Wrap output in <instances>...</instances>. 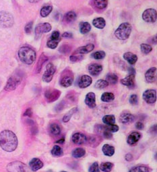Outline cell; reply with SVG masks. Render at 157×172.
Instances as JSON below:
<instances>
[{
	"instance_id": "obj_3",
	"label": "cell",
	"mask_w": 157,
	"mask_h": 172,
	"mask_svg": "<svg viewBox=\"0 0 157 172\" xmlns=\"http://www.w3.org/2000/svg\"><path fill=\"white\" fill-rule=\"evenodd\" d=\"M132 30V26L130 23L124 22L121 24L115 32V37L119 40H124L127 39L131 35Z\"/></svg>"
},
{
	"instance_id": "obj_14",
	"label": "cell",
	"mask_w": 157,
	"mask_h": 172,
	"mask_svg": "<svg viewBox=\"0 0 157 172\" xmlns=\"http://www.w3.org/2000/svg\"><path fill=\"white\" fill-rule=\"evenodd\" d=\"M141 134L138 132H133L128 135L127 138V142L129 145L134 146L138 142L141 138Z\"/></svg>"
},
{
	"instance_id": "obj_34",
	"label": "cell",
	"mask_w": 157,
	"mask_h": 172,
	"mask_svg": "<svg viewBox=\"0 0 157 172\" xmlns=\"http://www.w3.org/2000/svg\"><path fill=\"white\" fill-rule=\"evenodd\" d=\"M113 167V164L110 162H104L100 164V170L102 171L109 172L111 171Z\"/></svg>"
},
{
	"instance_id": "obj_46",
	"label": "cell",
	"mask_w": 157,
	"mask_h": 172,
	"mask_svg": "<svg viewBox=\"0 0 157 172\" xmlns=\"http://www.w3.org/2000/svg\"><path fill=\"white\" fill-rule=\"evenodd\" d=\"M99 165L97 162H95L94 163H92L89 167V169H88V171L89 172H99Z\"/></svg>"
},
{
	"instance_id": "obj_49",
	"label": "cell",
	"mask_w": 157,
	"mask_h": 172,
	"mask_svg": "<svg viewBox=\"0 0 157 172\" xmlns=\"http://www.w3.org/2000/svg\"><path fill=\"white\" fill-rule=\"evenodd\" d=\"M33 22H30L25 26V32L27 34H30L31 33L32 29H33Z\"/></svg>"
},
{
	"instance_id": "obj_57",
	"label": "cell",
	"mask_w": 157,
	"mask_h": 172,
	"mask_svg": "<svg viewBox=\"0 0 157 172\" xmlns=\"http://www.w3.org/2000/svg\"><path fill=\"white\" fill-rule=\"evenodd\" d=\"M150 132H155V133L156 132V125H154L151 128Z\"/></svg>"
},
{
	"instance_id": "obj_53",
	"label": "cell",
	"mask_w": 157,
	"mask_h": 172,
	"mask_svg": "<svg viewBox=\"0 0 157 172\" xmlns=\"http://www.w3.org/2000/svg\"><path fill=\"white\" fill-rule=\"evenodd\" d=\"M32 115H33V111L30 108H29L26 110V111L24 114V116H27V117H31Z\"/></svg>"
},
{
	"instance_id": "obj_23",
	"label": "cell",
	"mask_w": 157,
	"mask_h": 172,
	"mask_svg": "<svg viewBox=\"0 0 157 172\" xmlns=\"http://www.w3.org/2000/svg\"><path fill=\"white\" fill-rule=\"evenodd\" d=\"M74 82V78L71 75H66L60 81V85L63 87H69Z\"/></svg>"
},
{
	"instance_id": "obj_10",
	"label": "cell",
	"mask_w": 157,
	"mask_h": 172,
	"mask_svg": "<svg viewBox=\"0 0 157 172\" xmlns=\"http://www.w3.org/2000/svg\"><path fill=\"white\" fill-rule=\"evenodd\" d=\"M51 30V25L49 23H40L35 28L36 38L41 37L43 33H49Z\"/></svg>"
},
{
	"instance_id": "obj_40",
	"label": "cell",
	"mask_w": 157,
	"mask_h": 172,
	"mask_svg": "<svg viewBox=\"0 0 157 172\" xmlns=\"http://www.w3.org/2000/svg\"><path fill=\"white\" fill-rule=\"evenodd\" d=\"M52 10H53V7L50 5L43 7L42 9L41 10V16L43 18L47 17L51 12Z\"/></svg>"
},
{
	"instance_id": "obj_16",
	"label": "cell",
	"mask_w": 157,
	"mask_h": 172,
	"mask_svg": "<svg viewBox=\"0 0 157 172\" xmlns=\"http://www.w3.org/2000/svg\"><path fill=\"white\" fill-rule=\"evenodd\" d=\"M88 72L93 77H97L103 70V66L99 63H91L88 67Z\"/></svg>"
},
{
	"instance_id": "obj_43",
	"label": "cell",
	"mask_w": 157,
	"mask_h": 172,
	"mask_svg": "<svg viewBox=\"0 0 157 172\" xmlns=\"http://www.w3.org/2000/svg\"><path fill=\"white\" fill-rule=\"evenodd\" d=\"M106 53L103 51H98L95 52L94 53L92 54V57L95 59H102L105 58Z\"/></svg>"
},
{
	"instance_id": "obj_42",
	"label": "cell",
	"mask_w": 157,
	"mask_h": 172,
	"mask_svg": "<svg viewBox=\"0 0 157 172\" xmlns=\"http://www.w3.org/2000/svg\"><path fill=\"white\" fill-rule=\"evenodd\" d=\"M140 49L144 54H148L152 51V47L150 45L146 43H142L140 45Z\"/></svg>"
},
{
	"instance_id": "obj_1",
	"label": "cell",
	"mask_w": 157,
	"mask_h": 172,
	"mask_svg": "<svg viewBox=\"0 0 157 172\" xmlns=\"http://www.w3.org/2000/svg\"><path fill=\"white\" fill-rule=\"evenodd\" d=\"M18 138L11 130H5L0 133V146L6 152H13L18 146Z\"/></svg>"
},
{
	"instance_id": "obj_48",
	"label": "cell",
	"mask_w": 157,
	"mask_h": 172,
	"mask_svg": "<svg viewBox=\"0 0 157 172\" xmlns=\"http://www.w3.org/2000/svg\"><path fill=\"white\" fill-rule=\"evenodd\" d=\"M82 59H83V56L82 55H80V54H78V55H76V54L72 55L70 57V61L73 62H76L78 61H80V60H81Z\"/></svg>"
},
{
	"instance_id": "obj_32",
	"label": "cell",
	"mask_w": 157,
	"mask_h": 172,
	"mask_svg": "<svg viewBox=\"0 0 157 172\" xmlns=\"http://www.w3.org/2000/svg\"><path fill=\"white\" fill-rule=\"evenodd\" d=\"M76 18V14L74 12H68L67 13H66L64 16V21L66 22L70 23L74 22Z\"/></svg>"
},
{
	"instance_id": "obj_25",
	"label": "cell",
	"mask_w": 157,
	"mask_h": 172,
	"mask_svg": "<svg viewBox=\"0 0 157 172\" xmlns=\"http://www.w3.org/2000/svg\"><path fill=\"white\" fill-rule=\"evenodd\" d=\"M86 142H88L92 147H96L101 142V139H100V137L90 136V137L87 138Z\"/></svg>"
},
{
	"instance_id": "obj_9",
	"label": "cell",
	"mask_w": 157,
	"mask_h": 172,
	"mask_svg": "<svg viewBox=\"0 0 157 172\" xmlns=\"http://www.w3.org/2000/svg\"><path fill=\"white\" fill-rule=\"evenodd\" d=\"M55 71L56 68L53 63H48L46 67V71L43 76V81L45 82H50L52 81V79H53Z\"/></svg>"
},
{
	"instance_id": "obj_21",
	"label": "cell",
	"mask_w": 157,
	"mask_h": 172,
	"mask_svg": "<svg viewBox=\"0 0 157 172\" xmlns=\"http://www.w3.org/2000/svg\"><path fill=\"white\" fill-rule=\"evenodd\" d=\"M29 166L32 171H36L43 167V163L38 158H33L30 161Z\"/></svg>"
},
{
	"instance_id": "obj_41",
	"label": "cell",
	"mask_w": 157,
	"mask_h": 172,
	"mask_svg": "<svg viewBox=\"0 0 157 172\" xmlns=\"http://www.w3.org/2000/svg\"><path fill=\"white\" fill-rule=\"evenodd\" d=\"M47 60V56L45 55H44L43 53L41 55V58H39V60L38 62V63H37V70H36V71H37V72H41V70L42 68V66L43 65V63H45L46 61Z\"/></svg>"
},
{
	"instance_id": "obj_38",
	"label": "cell",
	"mask_w": 157,
	"mask_h": 172,
	"mask_svg": "<svg viewBox=\"0 0 157 172\" xmlns=\"http://www.w3.org/2000/svg\"><path fill=\"white\" fill-rule=\"evenodd\" d=\"M106 81L109 82V84L115 85L118 81V76L113 73H109L107 75Z\"/></svg>"
},
{
	"instance_id": "obj_54",
	"label": "cell",
	"mask_w": 157,
	"mask_h": 172,
	"mask_svg": "<svg viewBox=\"0 0 157 172\" xmlns=\"http://www.w3.org/2000/svg\"><path fill=\"white\" fill-rule=\"evenodd\" d=\"M62 37H65V38H72L73 37V35L71 33H69V32H66V33H63V35H62Z\"/></svg>"
},
{
	"instance_id": "obj_52",
	"label": "cell",
	"mask_w": 157,
	"mask_h": 172,
	"mask_svg": "<svg viewBox=\"0 0 157 172\" xmlns=\"http://www.w3.org/2000/svg\"><path fill=\"white\" fill-rule=\"evenodd\" d=\"M136 128L138 130H143L144 128V125L143 124V123L140 122H138L136 123Z\"/></svg>"
},
{
	"instance_id": "obj_6",
	"label": "cell",
	"mask_w": 157,
	"mask_h": 172,
	"mask_svg": "<svg viewBox=\"0 0 157 172\" xmlns=\"http://www.w3.org/2000/svg\"><path fill=\"white\" fill-rule=\"evenodd\" d=\"M22 81V78L21 77H18V76H12L11 77L8 81L7 82L6 85L4 88V89L6 91H14L16 87L21 84Z\"/></svg>"
},
{
	"instance_id": "obj_31",
	"label": "cell",
	"mask_w": 157,
	"mask_h": 172,
	"mask_svg": "<svg viewBox=\"0 0 157 172\" xmlns=\"http://www.w3.org/2000/svg\"><path fill=\"white\" fill-rule=\"evenodd\" d=\"M103 122L106 125L113 124L115 123V117L113 115H106L103 118Z\"/></svg>"
},
{
	"instance_id": "obj_44",
	"label": "cell",
	"mask_w": 157,
	"mask_h": 172,
	"mask_svg": "<svg viewBox=\"0 0 157 172\" xmlns=\"http://www.w3.org/2000/svg\"><path fill=\"white\" fill-rule=\"evenodd\" d=\"M104 128L107 131L110 132H111V133L117 132H118V130L119 129V126L118 125L115 124V123H113V124H111V125H104Z\"/></svg>"
},
{
	"instance_id": "obj_45",
	"label": "cell",
	"mask_w": 157,
	"mask_h": 172,
	"mask_svg": "<svg viewBox=\"0 0 157 172\" xmlns=\"http://www.w3.org/2000/svg\"><path fill=\"white\" fill-rule=\"evenodd\" d=\"M60 41H58V40H55V39H50L49 41H47V47L50 48V49H55L56 47H58V43Z\"/></svg>"
},
{
	"instance_id": "obj_56",
	"label": "cell",
	"mask_w": 157,
	"mask_h": 172,
	"mask_svg": "<svg viewBox=\"0 0 157 172\" xmlns=\"http://www.w3.org/2000/svg\"><path fill=\"white\" fill-rule=\"evenodd\" d=\"M64 142H65V138H61V139L58 140V141H56L55 142H56V143H58V144H63Z\"/></svg>"
},
{
	"instance_id": "obj_39",
	"label": "cell",
	"mask_w": 157,
	"mask_h": 172,
	"mask_svg": "<svg viewBox=\"0 0 157 172\" xmlns=\"http://www.w3.org/2000/svg\"><path fill=\"white\" fill-rule=\"evenodd\" d=\"M77 111H78V108L77 107H74V108H73V109H72L71 110H70L63 116V122H65V123H67V122H69L70 120V119H71V118L72 117V115H73Z\"/></svg>"
},
{
	"instance_id": "obj_20",
	"label": "cell",
	"mask_w": 157,
	"mask_h": 172,
	"mask_svg": "<svg viewBox=\"0 0 157 172\" xmlns=\"http://www.w3.org/2000/svg\"><path fill=\"white\" fill-rule=\"evenodd\" d=\"M95 49V45L93 44H88V45L85 46H82V47H80L78 48L74 52V55L75 54H85L90 53V51H92Z\"/></svg>"
},
{
	"instance_id": "obj_30",
	"label": "cell",
	"mask_w": 157,
	"mask_h": 172,
	"mask_svg": "<svg viewBox=\"0 0 157 172\" xmlns=\"http://www.w3.org/2000/svg\"><path fill=\"white\" fill-rule=\"evenodd\" d=\"M101 101L103 102H111L115 99V95L112 93L105 92L101 95Z\"/></svg>"
},
{
	"instance_id": "obj_58",
	"label": "cell",
	"mask_w": 157,
	"mask_h": 172,
	"mask_svg": "<svg viewBox=\"0 0 157 172\" xmlns=\"http://www.w3.org/2000/svg\"><path fill=\"white\" fill-rule=\"evenodd\" d=\"M28 1L30 3H37V2H39L40 0H28Z\"/></svg>"
},
{
	"instance_id": "obj_51",
	"label": "cell",
	"mask_w": 157,
	"mask_h": 172,
	"mask_svg": "<svg viewBox=\"0 0 157 172\" xmlns=\"http://www.w3.org/2000/svg\"><path fill=\"white\" fill-rule=\"evenodd\" d=\"M70 48L67 45H64L59 48V51L62 53H67L70 51Z\"/></svg>"
},
{
	"instance_id": "obj_19",
	"label": "cell",
	"mask_w": 157,
	"mask_h": 172,
	"mask_svg": "<svg viewBox=\"0 0 157 172\" xmlns=\"http://www.w3.org/2000/svg\"><path fill=\"white\" fill-rule=\"evenodd\" d=\"M85 102L86 105L88 107L91 108V109H93L96 107V95L94 93L92 92H90L88 93L85 97Z\"/></svg>"
},
{
	"instance_id": "obj_55",
	"label": "cell",
	"mask_w": 157,
	"mask_h": 172,
	"mask_svg": "<svg viewBox=\"0 0 157 172\" xmlns=\"http://www.w3.org/2000/svg\"><path fill=\"white\" fill-rule=\"evenodd\" d=\"M132 157H133L132 155H131V154H130V153H128V154H127V155H126V159L127 160V161H131V160L132 159Z\"/></svg>"
},
{
	"instance_id": "obj_11",
	"label": "cell",
	"mask_w": 157,
	"mask_h": 172,
	"mask_svg": "<svg viewBox=\"0 0 157 172\" xmlns=\"http://www.w3.org/2000/svg\"><path fill=\"white\" fill-rule=\"evenodd\" d=\"M142 98L145 102L148 104H153L156 101V91L154 89H148L145 91L142 95Z\"/></svg>"
},
{
	"instance_id": "obj_36",
	"label": "cell",
	"mask_w": 157,
	"mask_h": 172,
	"mask_svg": "<svg viewBox=\"0 0 157 172\" xmlns=\"http://www.w3.org/2000/svg\"><path fill=\"white\" fill-rule=\"evenodd\" d=\"M95 6L100 10L106 8L108 4V0H94Z\"/></svg>"
},
{
	"instance_id": "obj_8",
	"label": "cell",
	"mask_w": 157,
	"mask_h": 172,
	"mask_svg": "<svg viewBox=\"0 0 157 172\" xmlns=\"http://www.w3.org/2000/svg\"><path fill=\"white\" fill-rule=\"evenodd\" d=\"M142 19L148 23H154L156 21L157 13L155 9H147L142 14Z\"/></svg>"
},
{
	"instance_id": "obj_12",
	"label": "cell",
	"mask_w": 157,
	"mask_h": 172,
	"mask_svg": "<svg viewBox=\"0 0 157 172\" xmlns=\"http://www.w3.org/2000/svg\"><path fill=\"white\" fill-rule=\"evenodd\" d=\"M135 119L136 117L130 112L124 111L120 115L119 122L123 123V124H127V123H132L135 120Z\"/></svg>"
},
{
	"instance_id": "obj_5",
	"label": "cell",
	"mask_w": 157,
	"mask_h": 172,
	"mask_svg": "<svg viewBox=\"0 0 157 172\" xmlns=\"http://www.w3.org/2000/svg\"><path fill=\"white\" fill-rule=\"evenodd\" d=\"M7 170L11 172L28 171V167L21 161H14L9 163L7 166Z\"/></svg>"
},
{
	"instance_id": "obj_4",
	"label": "cell",
	"mask_w": 157,
	"mask_h": 172,
	"mask_svg": "<svg viewBox=\"0 0 157 172\" xmlns=\"http://www.w3.org/2000/svg\"><path fill=\"white\" fill-rule=\"evenodd\" d=\"M13 16L5 11L0 12V26L2 28H10L14 25Z\"/></svg>"
},
{
	"instance_id": "obj_29",
	"label": "cell",
	"mask_w": 157,
	"mask_h": 172,
	"mask_svg": "<svg viewBox=\"0 0 157 172\" xmlns=\"http://www.w3.org/2000/svg\"><path fill=\"white\" fill-rule=\"evenodd\" d=\"M91 30V26L87 22H82L80 23V31L82 34H86Z\"/></svg>"
},
{
	"instance_id": "obj_7",
	"label": "cell",
	"mask_w": 157,
	"mask_h": 172,
	"mask_svg": "<svg viewBox=\"0 0 157 172\" xmlns=\"http://www.w3.org/2000/svg\"><path fill=\"white\" fill-rule=\"evenodd\" d=\"M62 92L55 89H50L45 91V97L48 103H53L59 98Z\"/></svg>"
},
{
	"instance_id": "obj_26",
	"label": "cell",
	"mask_w": 157,
	"mask_h": 172,
	"mask_svg": "<svg viewBox=\"0 0 157 172\" xmlns=\"http://www.w3.org/2000/svg\"><path fill=\"white\" fill-rule=\"evenodd\" d=\"M92 25L95 27L99 29H103L106 25L105 20L103 18H96L92 21Z\"/></svg>"
},
{
	"instance_id": "obj_2",
	"label": "cell",
	"mask_w": 157,
	"mask_h": 172,
	"mask_svg": "<svg viewBox=\"0 0 157 172\" xmlns=\"http://www.w3.org/2000/svg\"><path fill=\"white\" fill-rule=\"evenodd\" d=\"M18 57L20 59L28 65H30L36 59V52L29 47H23L18 51Z\"/></svg>"
},
{
	"instance_id": "obj_18",
	"label": "cell",
	"mask_w": 157,
	"mask_h": 172,
	"mask_svg": "<svg viewBox=\"0 0 157 172\" xmlns=\"http://www.w3.org/2000/svg\"><path fill=\"white\" fill-rule=\"evenodd\" d=\"M92 82V78L88 75H83L80 77L78 82V86L80 89H86L89 86Z\"/></svg>"
},
{
	"instance_id": "obj_27",
	"label": "cell",
	"mask_w": 157,
	"mask_h": 172,
	"mask_svg": "<svg viewBox=\"0 0 157 172\" xmlns=\"http://www.w3.org/2000/svg\"><path fill=\"white\" fill-rule=\"evenodd\" d=\"M86 154V151L83 148H76L72 151V157L76 159H79L84 157Z\"/></svg>"
},
{
	"instance_id": "obj_37",
	"label": "cell",
	"mask_w": 157,
	"mask_h": 172,
	"mask_svg": "<svg viewBox=\"0 0 157 172\" xmlns=\"http://www.w3.org/2000/svg\"><path fill=\"white\" fill-rule=\"evenodd\" d=\"M50 132L52 134L58 136L61 134V128L57 123H53L50 125Z\"/></svg>"
},
{
	"instance_id": "obj_35",
	"label": "cell",
	"mask_w": 157,
	"mask_h": 172,
	"mask_svg": "<svg viewBox=\"0 0 157 172\" xmlns=\"http://www.w3.org/2000/svg\"><path fill=\"white\" fill-rule=\"evenodd\" d=\"M130 172H148L150 171L149 167L146 165H137L134 167H132L131 170L129 171Z\"/></svg>"
},
{
	"instance_id": "obj_33",
	"label": "cell",
	"mask_w": 157,
	"mask_h": 172,
	"mask_svg": "<svg viewBox=\"0 0 157 172\" xmlns=\"http://www.w3.org/2000/svg\"><path fill=\"white\" fill-rule=\"evenodd\" d=\"M109 82L105 81V80H103V79H100L99 81L96 82L95 84V88L97 89H103L104 88H106L109 86Z\"/></svg>"
},
{
	"instance_id": "obj_47",
	"label": "cell",
	"mask_w": 157,
	"mask_h": 172,
	"mask_svg": "<svg viewBox=\"0 0 157 172\" xmlns=\"http://www.w3.org/2000/svg\"><path fill=\"white\" fill-rule=\"evenodd\" d=\"M129 102L133 105H137L138 103V97L137 95H132L130 96V99H129Z\"/></svg>"
},
{
	"instance_id": "obj_24",
	"label": "cell",
	"mask_w": 157,
	"mask_h": 172,
	"mask_svg": "<svg viewBox=\"0 0 157 172\" xmlns=\"http://www.w3.org/2000/svg\"><path fill=\"white\" fill-rule=\"evenodd\" d=\"M102 151L103 154L105 156H108V157H111L115 153V148L110 145L108 144H105L104 145L102 148Z\"/></svg>"
},
{
	"instance_id": "obj_28",
	"label": "cell",
	"mask_w": 157,
	"mask_h": 172,
	"mask_svg": "<svg viewBox=\"0 0 157 172\" xmlns=\"http://www.w3.org/2000/svg\"><path fill=\"white\" fill-rule=\"evenodd\" d=\"M51 153L55 157H59L63 155V151L61 146H59L58 145H55L53 147V149H51Z\"/></svg>"
},
{
	"instance_id": "obj_15",
	"label": "cell",
	"mask_w": 157,
	"mask_h": 172,
	"mask_svg": "<svg viewBox=\"0 0 157 172\" xmlns=\"http://www.w3.org/2000/svg\"><path fill=\"white\" fill-rule=\"evenodd\" d=\"M156 67H151L145 73V79L148 83H153L156 81Z\"/></svg>"
},
{
	"instance_id": "obj_22",
	"label": "cell",
	"mask_w": 157,
	"mask_h": 172,
	"mask_svg": "<svg viewBox=\"0 0 157 172\" xmlns=\"http://www.w3.org/2000/svg\"><path fill=\"white\" fill-rule=\"evenodd\" d=\"M123 58L126 60L130 65H134L138 60V57L134 53L132 52H127L123 54Z\"/></svg>"
},
{
	"instance_id": "obj_17",
	"label": "cell",
	"mask_w": 157,
	"mask_h": 172,
	"mask_svg": "<svg viewBox=\"0 0 157 172\" xmlns=\"http://www.w3.org/2000/svg\"><path fill=\"white\" fill-rule=\"evenodd\" d=\"M120 82L124 86L134 88L135 86V74H129L127 77L121 80Z\"/></svg>"
},
{
	"instance_id": "obj_50",
	"label": "cell",
	"mask_w": 157,
	"mask_h": 172,
	"mask_svg": "<svg viewBox=\"0 0 157 172\" xmlns=\"http://www.w3.org/2000/svg\"><path fill=\"white\" fill-rule=\"evenodd\" d=\"M50 39L58 40V41H60V33H59V32L57 31V30L53 31L51 34Z\"/></svg>"
},
{
	"instance_id": "obj_13",
	"label": "cell",
	"mask_w": 157,
	"mask_h": 172,
	"mask_svg": "<svg viewBox=\"0 0 157 172\" xmlns=\"http://www.w3.org/2000/svg\"><path fill=\"white\" fill-rule=\"evenodd\" d=\"M87 141V137L85 134L80 132H76L72 135V141L76 145H81L85 144Z\"/></svg>"
}]
</instances>
